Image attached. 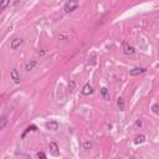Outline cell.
Masks as SVG:
<instances>
[{
	"instance_id": "4",
	"label": "cell",
	"mask_w": 159,
	"mask_h": 159,
	"mask_svg": "<svg viewBox=\"0 0 159 159\" xmlns=\"http://www.w3.org/2000/svg\"><path fill=\"white\" fill-rule=\"evenodd\" d=\"M23 42H24V40L21 38H15V39L11 40V42H10V47H11L13 50H16L23 45Z\"/></svg>"
},
{
	"instance_id": "20",
	"label": "cell",
	"mask_w": 159,
	"mask_h": 159,
	"mask_svg": "<svg viewBox=\"0 0 159 159\" xmlns=\"http://www.w3.org/2000/svg\"><path fill=\"white\" fill-rule=\"evenodd\" d=\"M136 126H141V121H137L136 122Z\"/></svg>"
},
{
	"instance_id": "9",
	"label": "cell",
	"mask_w": 159,
	"mask_h": 159,
	"mask_svg": "<svg viewBox=\"0 0 159 159\" xmlns=\"http://www.w3.org/2000/svg\"><path fill=\"white\" fill-rule=\"evenodd\" d=\"M101 97L104 101H109V91L107 87H102L101 88Z\"/></svg>"
},
{
	"instance_id": "19",
	"label": "cell",
	"mask_w": 159,
	"mask_h": 159,
	"mask_svg": "<svg viewBox=\"0 0 159 159\" xmlns=\"http://www.w3.org/2000/svg\"><path fill=\"white\" fill-rule=\"evenodd\" d=\"M38 158H41V159H46V154L44 152H39L38 153Z\"/></svg>"
},
{
	"instance_id": "8",
	"label": "cell",
	"mask_w": 159,
	"mask_h": 159,
	"mask_svg": "<svg viewBox=\"0 0 159 159\" xmlns=\"http://www.w3.org/2000/svg\"><path fill=\"white\" fill-rule=\"evenodd\" d=\"M46 128L50 129V131H57L59 129V123L56 121H50V122H46Z\"/></svg>"
},
{
	"instance_id": "14",
	"label": "cell",
	"mask_w": 159,
	"mask_h": 159,
	"mask_svg": "<svg viewBox=\"0 0 159 159\" xmlns=\"http://www.w3.org/2000/svg\"><path fill=\"white\" fill-rule=\"evenodd\" d=\"M92 142H89V141H86V142H83V149H86V150H89L92 148Z\"/></svg>"
},
{
	"instance_id": "17",
	"label": "cell",
	"mask_w": 159,
	"mask_h": 159,
	"mask_svg": "<svg viewBox=\"0 0 159 159\" xmlns=\"http://www.w3.org/2000/svg\"><path fill=\"white\" fill-rule=\"evenodd\" d=\"M152 112L154 114H159V104H153L152 106Z\"/></svg>"
},
{
	"instance_id": "16",
	"label": "cell",
	"mask_w": 159,
	"mask_h": 159,
	"mask_svg": "<svg viewBox=\"0 0 159 159\" xmlns=\"http://www.w3.org/2000/svg\"><path fill=\"white\" fill-rule=\"evenodd\" d=\"M117 104H118L119 111H124V102H123V98H118V99H117Z\"/></svg>"
},
{
	"instance_id": "15",
	"label": "cell",
	"mask_w": 159,
	"mask_h": 159,
	"mask_svg": "<svg viewBox=\"0 0 159 159\" xmlns=\"http://www.w3.org/2000/svg\"><path fill=\"white\" fill-rule=\"evenodd\" d=\"M9 4H10V0H1V3H0V9L5 10Z\"/></svg>"
},
{
	"instance_id": "10",
	"label": "cell",
	"mask_w": 159,
	"mask_h": 159,
	"mask_svg": "<svg viewBox=\"0 0 159 159\" xmlns=\"http://www.w3.org/2000/svg\"><path fill=\"white\" fill-rule=\"evenodd\" d=\"M36 131H38V127H36L35 124H31V126H29L28 128H26V131H25L24 133H23V136H21V138H25V136L28 134L29 132H36Z\"/></svg>"
},
{
	"instance_id": "18",
	"label": "cell",
	"mask_w": 159,
	"mask_h": 159,
	"mask_svg": "<svg viewBox=\"0 0 159 159\" xmlns=\"http://www.w3.org/2000/svg\"><path fill=\"white\" fill-rule=\"evenodd\" d=\"M5 124H6V116H3L1 117V123H0V129H4Z\"/></svg>"
},
{
	"instance_id": "12",
	"label": "cell",
	"mask_w": 159,
	"mask_h": 159,
	"mask_svg": "<svg viewBox=\"0 0 159 159\" xmlns=\"http://www.w3.org/2000/svg\"><path fill=\"white\" fill-rule=\"evenodd\" d=\"M144 141H146V136L144 134H139V136L136 137L134 143H136V144H141V143H143Z\"/></svg>"
},
{
	"instance_id": "6",
	"label": "cell",
	"mask_w": 159,
	"mask_h": 159,
	"mask_svg": "<svg viewBox=\"0 0 159 159\" xmlns=\"http://www.w3.org/2000/svg\"><path fill=\"white\" fill-rule=\"evenodd\" d=\"M81 93L84 94V96H89V94H92V93H93V87H92L89 83H86V84H84V86L82 87Z\"/></svg>"
},
{
	"instance_id": "21",
	"label": "cell",
	"mask_w": 159,
	"mask_h": 159,
	"mask_svg": "<svg viewBox=\"0 0 159 159\" xmlns=\"http://www.w3.org/2000/svg\"><path fill=\"white\" fill-rule=\"evenodd\" d=\"M158 67H159V65H158Z\"/></svg>"
},
{
	"instance_id": "11",
	"label": "cell",
	"mask_w": 159,
	"mask_h": 159,
	"mask_svg": "<svg viewBox=\"0 0 159 159\" xmlns=\"http://www.w3.org/2000/svg\"><path fill=\"white\" fill-rule=\"evenodd\" d=\"M36 65H38V62H36V61H30V62H28V63H26V65H25V70L26 71H31V70H34V67L36 66Z\"/></svg>"
},
{
	"instance_id": "2",
	"label": "cell",
	"mask_w": 159,
	"mask_h": 159,
	"mask_svg": "<svg viewBox=\"0 0 159 159\" xmlns=\"http://www.w3.org/2000/svg\"><path fill=\"white\" fill-rule=\"evenodd\" d=\"M122 49H123V52H124V54H126V55H128V56L134 55V52H136L134 47L132 46V45H129L128 42H123V45H122Z\"/></svg>"
},
{
	"instance_id": "5",
	"label": "cell",
	"mask_w": 159,
	"mask_h": 159,
	"mask_svg": "<svg viewBox=\"0 0 159 159\" xmlns=\"http://www.w3.org/2000/svg\"><path fill=\"white\" fill-rule=\"evenodd\" d=\"M10 77H11L14 83H16V84L20 83V75H19V71L16 68H13V70L10 71Z\"/></svg>"
},
{
	"instance_id": "1",
	"label": "cell",
	"mask_w": 159,
	"mask_h": 159,
	"mask_svg": "<svg viewBox=\"0 0 159 159\" xmlns=\"http://www.w3.org/2000/svg\"><path fill=\"white\" fill-rule=\"evenodd\" d=\"M78 4L80 1L78 0H67L63 5V11L65 13H72L78 8Z\"/></svg>"
},
{
	"instance_id": "7",
	"label": "cell",
	"mask_w": 159,
	"mask_h": 159,
	"mask_svg": "<svg viewBox=\"0 0 159 159\" xmlns=\"http://www.w3.org/2000/svg\"><path fill=\"white\" fill-rule=\"evenodd\" d=\"M147 70L144 67H136V68H133V70H131V72H129V75L131 76H139V75H142V73H144Z\"/></svg>"
},
{
	"instance_id": "13",
	"label": "cell",
	"mask_w": 159,
	"mask_h": 159,
	"mask_svg": "<svg viewBox=\"0 0 159 159\" xmlns=\"http://www.w3.org/2000/svg\"><path fill=\"white\" fill-rule=\"evenodd\" d=\"M76 89V83L75 81H70L68 82V91H70V93H73Z\"/></svg>"
},
{
	"instance_id": "3",
	"label": "cell",
	"mask_w": 159,
	"mask_h": 159,
	"mask_svg": "<svg viewBox=\"0 0 159 159\" xmlns=\"http://www.w3.org/2000/svg\"><path fill=\"white\" fill-rule=\"evenodd\" d=\"M49 149H50V153L54 157H59L60 155V149H59V146H57L56 142H51L50 146H49Z\"/></svg>"
}]
</instances>
